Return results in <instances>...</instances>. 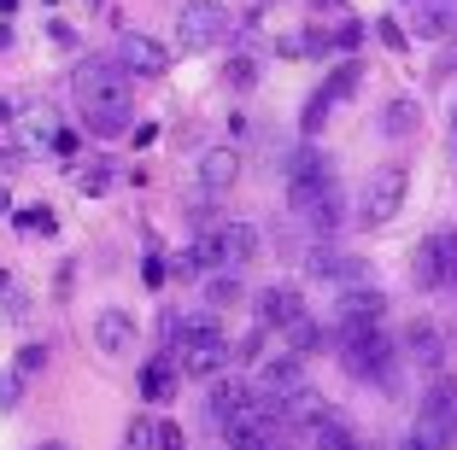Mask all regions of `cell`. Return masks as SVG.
I'll use <instances>...</instances> for the list:
<instances>
[{"mask_svg": "<svg viewBox=\"0 0 457 450\" xmlns=\"http://www.w3.org/2000/svg\"><path fill=\"white\" fill-rule=\"evenodd\" d=\"M77 100H82V118L95 135H123L129 129V70L106 65V59H88L77 70Z\"/></svg>", "mask_w": 457, "mask_h": 450, "instance_id": "1", "label": "cell"}, {"mask_svg": "<svg viewBox=\"0 0 457 450\" xmlns=\"http://www.w3.org/2000/svg\"><path fill=\"white\" fill-rule=\"evenodd\" d=\"M340 363H346L352 380H370V386H399V351L381 328H358V333H340Z\"/></svg>", "mask_w": 457, "mask_h": 450, "instance_id": "2", "label": "cell"}, {"mask_svg": "<svg viewBox=\"0 0 457 450\" xmlns=\"http://www.w3.org/2000/svg\"><path fill=\"white\" fill-rule=\"evenodd\" d=\"M228 29H235V18H228L223 0H188L182 18H176V47L182 53H212L217 41H228Z\"/></svg>", "mask_w": 457, "mask_h": 450, "instance_id": "3", "label": "cell"}, {"mask_svg": "<svg viewBox=\"0 0 457 450\" xmlns=\"http://www.w3.org/2000/svg\"><path fill=\"white\" fill-rule=\"evenodd\" d=\"M417 438L428 450H445L457 438V380H434L417 404Z\"/></svg>", "mask_w": 457, "mask_h": 450, "instance_id": "4", "label": "cell"}, {"mask_svg": "<svg viewBox=\"0 0 457 450\" xmlns=\"http://www.w3.org/2000/svg\"><path fill=\"white\" fill-rule=\"evenodd\" d=\"M404 187H411V170H404V164H381V170H370L358 217H363L370 228L393 223V217H399V205H404Z\"/></svg>", "mask_w": 457, "mask_h": 450, "instance_id": "5", "label": "cell"}, {"mask_svg": "<svg viewBox=\"0 0 457 450\" xmlns=\"http://www.w3.org/2000/svg\"><path fill=\"white\" fill-rule=\"evenodd\" d=\"M417 287H452L457 281V228H440L417 246V264H411Z\"/></svg>", "mask_w": 457, "mask_h": 450, "instance_id": "6", "label": "cell"}, {"mask_svg": "<svg viewBox=\"0 0 457 450\" xmlns=\"http://www.w3.org/2000/svg\"><path fill=\"white\" fill-rule=\"evenodd\" d=\"M299 386H305V357H299V351H276V357L258 363V397L287 404Z\"/></svg>", "mask_w": 457, "mask_h": 450, "instance_id": "7", "label": "cell"}, {"mask_svg": "<svg viewBox=\"0 0 457 450\" xmlns=\"http://www.w3.org/2000/svg\"><path fill=\"white\" fill-rule=\"evenodd\" d=\"M305 275H317V281H335V287H363V281H370V269H363V258H352V252H335V246H317V252L305 258Z\"/></svg>", "mask_w": 457, "mask_h": 450, "instance_id": "8", "label": "cell"}, {"mask_svg": "<svg viewBox=\"0 0 457 450\" xmlns=\"http://www.w3.org/2000/svg\"><path fill=\"white\" fill-rule=\"evenodd\" d=\"M223 369H228V340H223V333L182 340V374H194V380H217Z\"/></svg>", "mask_w": 457, "mask_h": 450, "instance_id": "9", "label": "cell"}, {"mask_svg": "<svg viewBox=\"0 0 457 450\" xmlns=\"http://www.w3.org/2000/svg\"><path fill=\"white\" fill-rule=\"evenodd\" d=\"M381 316H387V299H381L370 281H363V287H346V299H340V333L381 328Z\"/></svg>", "mask_w": 457, "mask_h": 450, "instance_id": "10", "label": "cell"}, {"mask_svg": "<svg viewBox=\"0 0 457 450\" xmlns=\"http://www.w3.org/2000/svg\"><path fill=\"white\" fill-rule=\"evenodd\" d=\"M118 65L129 70V77H164V70H170V53H164L153 36H123L118 41Z\"/></svg>", "mask_w": 457, "mask_h": 450, "instance_id": "11", "label": "cell"}, {"mask_svg": "<svg viewBox=\"0 0 457 450\" xmlns=\"http://www.w3.org/2000/svg\"><path fill=\"white\" fill-rule=\"evenodd\" d=\"M299 316H305V305H299L294 287H264L258 292V322H264V328H294Z\"/></svg>", "mask_w": 457, "mask_h": 450, "instance_id": "12", "label": "cell"}, {"mask_svg": "<svg viewBox=\"0 0 457 450\" xmlns=\"http://www.w3.org/2000/svg\"><path fill=\"white\" fill-rule=\"evenodd\" d=\"M404 351H411V363H417V369H434V374L445 369V340H440V328H434V322H411Z\"/></svg>", "mask_w": 457, "mask_h": 450, "instance_id": "13", "label": "cell"}, {"mask_svg": "<svg viewBox=\"0 0 457 450\" xmlns=\"http://www.w3.org/2000/svg\"><path fill=\"white\" fill-rule=\"evenodd\" d=\"M217 252H223L228 269L253 264V258H258V228L253 223H223V228H217Z\"/></svg>", "mask_w": 457, "mask_h": 450, "instance_id": "14", "label": "cell"}, {"mask_svg": "<svg viewBox=\"0 0 457 450\" xmlns=\"http://www.w3.org/2000/svg\"><path fill=\"white\" fill-rule=\"evenodd\" d=\"M95 345L106 351V357H123L135 345V316H123V310H100L95 316Z\"/></svg>", "mask_w": 457, "mask_h": 450, "instance_id": "15", "label": "cell"}, {"mask_svg": "<svg viewBox=\"0 0 457 450\" xmlns=\"http://www.w3.org/2000/svg\"><path fill=\"white\" fill-rule=\"evenodd\" d=\"M235 176H241L235 146H212V152L200 159V193H223V187H235Z\"/></svg>", "mask_w": 457, "mask_h": 450, "instance_id": "16", "label": "cell"}, {"mask_svg": "<svg viewBox=\"0 0 457 450\" xmlns=\"http://www.w3.org/2000/svg\"><path fill=\"white\" fill-rule=\"evenodd\" d=\"M311 450H363V438H358V427H352L346 415L328 410L323 421L311 427Z\"/></svg>", "mask_w": 457, "mask_h": 450, "instance_id": "17", "label": "cell"}, {"mask_svg": "<svg viewBox=\"0 0 457 450\" xmlns=\"http://www.w3.org/2000/svg\"><path fill=\"white\" fill-rule=\"evenodd\" d=\"M170 392H176V363H170V351H164V357H153L147 369H141V397H147V404H164Z\"/></svg>", "mask_w": 457, "mask_h": 450, "instance_id": "18", "label": "cell"}, {"mask_svg": "<svg viewBox=\"0 0 457 450\" xmlns=\"http://www.w3.org/2000/svg\"><path fill=\"white\" fill-rule=\"evenodd\" d=\"M452 29H457V0H422L417 36H452Z\"/></svg>", "mask_w": 457, "mask_h": 450, "instance_id": "19", "label": "cell"}, {"mask_svg": "<svg viewBox=\"0 0 457 450\" xmlns=\"http://www.w3.org/2000/svg\"><path fill=\"white\" fill-rule=\"evenodd\" d=\"M328 340H335V333H328L323 322H311V316H299V322H294V351H299V357H317Z\"/></svg>", "mask_w": 457, "mask_h": 450, "instance_id": "20", "label": "cell"}, {"mask_svg": "<svg viewBox=\"0 0 457 450\" xmlns=\"http://www.w3.org/2000/svg\"><path fill=\"white\" fill-rule=\"evenodd\" d=\"M328 111H335V100H328V94L317 88V94L305 100V111H299V129H305V135H317V129L328 123Z\"/></svg>", "mask_w": 457, "mask_h": 450, "instance_id": "21", "label": "cell"}, {"mask_svg": "<svg viewBox=\"0 0 457 450\" xmlns=\"http://www.w3.org/2000/svg\"><path fill=\"white\" fill-rule=\"evenodd\" d=\"M381 129H387V135H411V129H417V100H393L387 118H381Z\"/></svg>", "mask_w": 457, "mask_h": 450, "instance_id": "22", "label": "cell"}, {"mask_svg": "<svg viewBox=\"0 0 457 450\" xmlns=\"http://www.w3.org/2000/svg\"><path fill=\"white\" fill-rule=\"evenodd\" d=\"M352 88H358V65H352V59H346V65H335V77L323 82V94H328V100H335V106H340V100H346Z\"/></svg>", "mask_w": 457, "mask_h": 450, "instance_id": "23", "label": "cell"}, {"mask_svg": "<svg viewBox=\"0 0 457 450\" xmlns=\"http://www.w3.org/2000/svg\"><path fill=\"white\" fill-rule=\"evenodd\" d=\"M235 299H241V281H235V275H217L212 287H205V305H212V310L235 305Z\"/></svg>", "mask_w": 457, "mask_h": 450, "instance_id": "24", "label": "cell"}, {"mask_svg": "<svg viewBox=\"0 0 457 450\" xmlns=\"http://www.w3.org/2000/svg\"><path fill=\"white\" fill-rule=\"evenodd\" d=\"M41 369H47V351H41V345H24V351H18V363H12V374H18V380H36Z\"/></svg>", "mask_w": 457, "mask_h": 450, "instance_id": "25", "label": "cell"}, {"mask_svg": "<svg viewBox=\"0 0 457 450\" xmlns=\"http://www.w3.org/2000/svg\"><path fill=\"white\" fill-rule=\"evenodd\" d=\"M153 445H159V450H188V445H182V427H176V421H159V427H153Z\"/></svg>", "mask_w": 457, "mask_h": 450, "instance_id": "26", "label": "cell"}, {"mask_svg": "<svg viewBox=\"0 0 457 450\" xmlns=\"http://www.w3.org/2000/svg\"><path fill=\"white\" fill-rule=\"evenodd\" d=\"M123 450H153V421H129V445Z\"/></svg>", "mask_w": 457, "mask_h": 450, "instance_id": "27", "label": "cell"}, {"mask_svg": "<svg viewBox=\"0 0 457 450\" xmlns=\"http://www.w3.org/2000/svg\"><path fill=\"white\" fill-rule=\"evenodd\" d=\"M18 228H24V234H47L54 217H47V211H24V217H18Z\"/></svg>", "mask_w": 457, "mask_h": 450, "instance_id": "28", "label": "cell"}, {"mask_svg": "<svg viewBox=\"0 0 457 450\" xmlns=\"http://www.w3.org/2000/svg\"><path fill=\"white\" fill-rule=\"evenodd\" d=\"M18 386H24L18 374H0V410H12V404H18Z\"/></svg>", "mask_w": 457, "mask_h": 450, "instance_id": "29", "label": "cell"}, {"mask_svg": "<svg viewBox=\"0 0 457 450\" xmlns=\"http://www.w3.org/2000/svg\"><path fill=\"white\" fill-rule=\"evenodd\" d=\"M228 77H235V88H253L258 70H253V59H235V70H228Z\"/></svg>", "mask_w": 457, "mask_h": 450, "instance_id": "30", "label": "cell"}, {"mask_svg": "<svg viewBox=\"0 0 457 450\" xmlns=\"http://www.w3.org/2000/svg\"><path fill=\"white\" fill-rule=\"evenodd\" d=\"M434 70H440V77H457V41L440 53V65H434Z\"/></svg>", "mask_w": 457, "mask_h": 450, "instance_id": "31", "label": "cell"}, {"mask_svg": "<svg viewBox=\"0 0 457 450\" xmlns=\"http://www.w3.org/2000/svg\"><path fill=\"white\" fill-rule=\"evenodd\" d=\"M399 450H428V445H422V438L411 433V438H399Z\"/></svg>", "mask_w": 457, "mask_h": 450, "instance_id": "32", "label": "cell"}, {"mask_svg": "<svg viewBox=\"0 0 457 450\" xmlns=\"http://www.w3.org/2000/svg\"><path fill=\"white\" fill-rule=\"evenodd\" d=\"M36 450H71V445H59V438H47V445H36Z\"/></svg>", "mask_w": 457, "mask_h": 450, "instance_id": "33", "label": "cell"}, {"mask_svg": "<svg viewBox=\"0 0 457 450\" xmlns=\"http://www.w3.org/2000/svg\"><path fill=\"white\" fill-rule=\"evenodd\" d=\"M0 287H6V269H0Z\"/></svg>", "mask_w": 457, "mask_h": 450, "instance_id": "34", "label": "cell"}]
</instances>
